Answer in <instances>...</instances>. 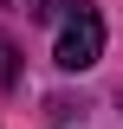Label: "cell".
Instances as JSON below:
<instances>
[{"instance_id": "6da1fadb", "label": "cell", "mask_w": 123, "mask_h": 129, "mask_svg": "<svg viewBox=\"0 0 123 129\" xmlns=\"http://www.w3.org/2000/svg\"><path fill=\"white\" fill-rule=\"evenodd\" d=\"M97 58H104V19L91 7H71L58 26V45H52V64L58 71H91Z\"/></svg>"}, {"instance_id": "7a4b0ae2", "label": "cell", "mask_w": 123, "mask_h": 129, "mask_svg": "<svg viewBox=\"0 0 123 129\" xmlns=\"http://www.w3.org/2000/svg\"><path fill=\"white\" fill-rule=\"evenodd\" d=\"M13 58H19V52H13V39H7V32H0V90H7V84L19 78V64H13Z\"/></svg>"}]
</instances>
